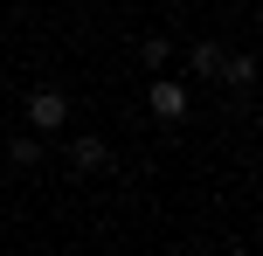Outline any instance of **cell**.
<instances>
[{"label":"cell","instance_id":"obj_1","mask_svg":"<svg viewBox=\"0 0 263 256\" xmlns=\"http://www.w3.org/2000/svg\"><path fill=\"white\" fill-rule=\"evenodd\" d=\"M145 104H153V118H159V125H180L194 97H187V83H180V76H153V90H145Z\"/></svg>","mask_w":263,"mask_h":256},{"label":"cell","instance_id":"obj_2","mask_svg":"<svg viewBox=\"0 0 263 256\" xmlns=\"http://www.w3.org/2000/svg\"><path fill=\"white\" fill-rule=\"evenodd\" d=\"M28 125H35V132H63V125H69V97L49 90V83L28 90Z\"/></svg>","mask_w":263,"mask_h":256},{"label":"cell","instance_id":"obj_3","mask_svg":"<svg viewBox=\"0 0 263 256\" xmlns=\"http://www.w3.org/2000/svg\"><path fill=\"white\" fill-rule=\"evenodd\" d=\"M69 166H77V173H104V166H111V146L97 132H77V139H69Z\"/></svg>","mask_w":263,"mask_h":256},{"label":"cell","instance_id":"obj_4","mask_svg":"<svg viewBox=\"0 0 263 256\" xmlns=\"http://www.w3.org/2000/svg\"><path fill=\"white\" fill-rule=\"evenodd\" d=\"M215 76H222L229 90H250V83H256V63H250V55H222V69H215Z\"/></svg>","mask_w":263,"mask_h":256},{"label":"cell","instance_id":"obj_5","mask_svg":"<svg viewBox=\"0 0 263 256\" xmlns=\"http://www.w3.org/2000/svg\"><path fill=\"white\" fill-rule=\"evenodd\" d=\"M7 160H14V166H42V139H35V132L7 139Z\"/></svg>","mask_w":263,"mask_h":256},{"label":"cell","instance_id":"obj_6","mask_svg":"<svg viewBox=\"0 0 263 256\" xmlns=\"http://www.w3.org/2000/svg\"><path fill=\"white\" fill-rule=\"evenodd\" d=\"M187 63H194V76H215V69H222V49H215V42H194Z\"/></svg>","mask_w":263,"mask_h":256},{"label":"cell","instance_id":"obj_7","mask_svg":"<svg viewBox=\"0 0 263 256\" xmlns=\"http://www.w3.org/2000/svg\"><path fill=\"white\" fill-rule=\"evenodd\" d=\"M139 55H145L153 69H166V55H173V49H166V35H145V49H139Z\"/></svg>","mask_w":263,"mask_h":256}]
</instances>
